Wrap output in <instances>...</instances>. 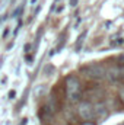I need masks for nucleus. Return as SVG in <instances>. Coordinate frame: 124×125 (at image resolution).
Instances as JSON below:
<instances>
[{
	"label": "nucleus",
	"mask_w": 124,
	"mask_h": 125,
	"mask_svg": "<svg viewBox=\"0 0 124 125\" xmlns=\"http://www.w3.org/2000/svg\"><path fill=\"white\" fill-rule=\"evenodd\" d=\"M67 86V94L70 97V100H77L79 99V80L76 77H69L66 82Z\"/></svg>",
	"instance_id": "obj_1"
},
{
	"label": "nucleus",
	"mask_w": 124,
	"mask_h": 125,
	"mask_svg": "<svg viewBox=\"0 0 124 125\" xmlns=\"http://www.w3.org/2000/svg\"><path fill=\"white\" fill-rule=\"evenodd\" d=\"M79 115L85 119V121H91L95 116V108L91 103H82L79 106Z\"/></svg>",
	"instance_id": "obj_2"
},
{
	"label": "nucleus",
	"mask_w": 124,
	"mask_h": 125,
	"mask_svg": "<svg viewBox=\"0 0 124 125\" xmlns=\"http://www.w3.org/2000/svg\"><path fill=\"white\" fill-rule=\"evenodd\" d=\"M86 74L92 79H102L105 76V70L101 65H91L86 68Z\"/></svg>",
	"instance_id": "obj_3"
},
{
	"label": "nucleus",
	"mask_w": 124,
	"mask_h": 125,
	"mask_svg": "<svg viewBox=\"0 0 124 125\" xmlns=\"http://www.w3.org/2000/svg\"><path fill=\"white\" fill-rule=\"evenodd\" d=\"M47 93V86L45 84H38L35 89H34V96L35 97H41Z\"/></svg>",
	"instance_id": "obj_4"
},
{
	"label": "nucleus",
	"mask_w": 124,
	"mask_h": 125,
	"mask_svg": "<svg viewBox=\"0 0 124 125\" xmlns=\"http://www.w3.org/2000/svg\"><path fill=\"white\" fill-rule=\"evenodd\" d=\"M108 77H110V80L115 82V80L120 77V71H118L117 68H112V70H110V73H108Z\"/></svg>",
	"instance_id": "obj_5"
},
{
	"label": "nucleus",
	"mask_w": 124,
	"mask_h": 125,
	"mask_svg": "<svg viewBox=\"0 0 124 125\" xmlns=\"http://www.w3.org/2000/svg\"><path fill=\"white\" fill-rule=\"evenodd\" d=\"M85 35H86V33L83 32V33H82V35L79 36V41H77V45H76V50H79V48H80V45H82V42H83V38H85Z\"/></svg>",
	"instance_id": "obj_6"
},
{
	"label": "nucleus",
	"mask_w": 124,
	"mask_h": 125,
	"mask_svg": "<svg viewBox=\"0 0 124 125\" xmlns=\"http://www.w3.org/2000/svg\"><path fill=\"white\" fill-rule=\"evenodd\" d=\"M15 97V90H10L9 92V99H13Z\"/></svg>",
	"instance_id": "obj_7"
},
{
	"label": "nucleus",
	"mask_w": 124,
	"mask_h": 125,
	"mask_svg": "<svg viewBox=\"0 0 124 125\" xmlns=\"http://www.w3.org/2000/svg\"><path fill=\"white\" fill-rule=\"evenodd\" d=\"M70 4H72V6H76V4H77V0H70Z\"/></svg>",
	"instance_id": "obj_8"
},
{
	"label": "nucleus",
	"mask_w": 124,
	"mask_h": 125,
	"mask_svg": "<svg viewBox=\"0 0 124 125\" xmlns=\"http://www.w3.org/2000/svg\"><path fill=\"white\" fill-rule=\"evenodd\" d=\"M120 77H121V79L124 80V68L121 70V71H120Z\"/></svg>",
	"instance_id": "obj_9"
},
{
	"label": "nucleus",
	"mask_w": 124,
	"mask_h": 125,
	"mask_svg": "<svg viewBox=\"0 0 124 125\" xmlns=\"http://www.w3.org/2000/svg\"><path fill=\"white\" fill-rule=\"evenodd\" d=\"M120 96H121V100H123V102H124V89H123V90H121V93H120Z\"/></svg>",
	"instance_id": "obj_10"
},
{
	"label": "nucleus",
	"mask_w": 124,
	"mask_h": 125,
	"mask_svg": "<svg viewBox=\"0 0 124 125\" xmlns=\"http://www.w3.org/2000/svg\"><path fill=\"white\" fill-rule=\"evenodd\" d=\"M83 125H93V124H92V122H85Z\"/></svg>",
	"instance_id": "obj_11"
},
{
	"label": "nucleus",
	"mask_w": 124,
	"mask_h": 125,
	"mask_svg": "<svg viewBox=\"0 0 124 125\" xmlns=\"http://www.w3.org/2000/svg\"><path fill=\"white\" fill-rule=\"evenodd\" d=\"M37 3V0H31V4H35Z\"/></svg>",
	"instance_id": "obj_12"
}]
</instances>
